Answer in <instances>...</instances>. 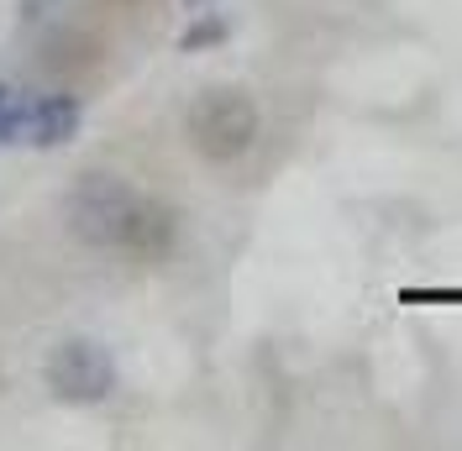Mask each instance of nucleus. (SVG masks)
<instances>
[{"label": "nucleus", "instance_id": "f257e3e1", "mask_svg": "<svg viewBox=\"0 0 462 451\" xmlns=\"http://www.w3.org/2000/svg\"><path fill=\"white\" fill-rule=\"evenodd\" d=\"M63 216L69 231L111 257H132V262H163L179 247V210L169 199L137 189L132 179L106 169H89L74 179V189L63 195Z\"/></svg>", "mask_w": 462, "mask_h": 451}, {"label": "nucleus", "instance_id": "f03ea898", "mask_svg": "<svg viewBox=\"0 0 462 451\" xmlns=\"http://www.w3.org/2000/svg\"><path fill=\"white\" fill-rule=\"evenodd\" d=\"M258 137H263V111L242 85H210L184 111V142L210 169L242 163L258 147Z\"/></svg>", "mask_w": 462, "mask_h": 451}, {"label": "nucleus", "instance_id": "7ed1b4c3", "mask_svg": "<svg viewBox=\"0 0 462 451\" xmlns=\"http://www.w3.org/2000/svg\"><path fill=\"white\" fill-rule=\"evenodd\" d=\"M42 383H48L53 399H63V404H100V399H111V389H116V363L100 341L63 336L53 352H48V363H42Z\"/></svg>", "mask_w": 462, "mask_h": 451}, {"label": "nucleus", "instance_id": "20e7f679", "mask_svg": "<svg viewBox=\"0 0 462 451\" xmlns=\"http://www.w3.org/2000/svg\"><path fill=\"white\" fill-rule=\"evenodd\" d=\"M79 121H85L79 95H42L22 115V142H32V147H63L79 132Z\"/></svg>", "mask_w": 462, "mask_h": 451}, {"label": "nucleus", "instance_id": "39448f33", "mask_svg": "<svg viewBox=\"0 0 462 451\" xmlns=\"http://www.w3.org/2000/svg\"><path fill=\"white\" fill-rule=\"evenodd\" d=\"M22 115H27V100L11 85H0V142L22 137Z\"/></svg>", "mask_w": 462, "mask_h": 451}, {"label": "nucleus", "instance_id": "423d86ee", "mask_svg": "<svg viewBox=\"0 0 462 451\" xmlns=\"http://www.w3.org/2000/svg\"><path fill=\"white\" fill-rule=\"evenodd\" d=\"M221 37H226V22H195V27L179 37V48H184V53H200L210 42H221Z\"/></svg>", "mask_w": 462, "mask_h": 451}, {"label": "nucleus", "instance_id": "0eeeda50", "mask_svg": "<svg viewBox=\"0 0 462 451\" xmlns=\"http://www.w3.org/2000/svg\"><path fill=\"white\" fill-rule=\"evenodd\" d=\"M106 5H143V0H106Z\"/></svg>", "mask_w": 462, "mask_h": 451}, {"label": "nucleus", "instance_id": "6e6552de", "mask_svg": "<svg viewBox=\"0 0 462 451\" xmlns=\"http://www.w3.org/2000/svg\"><path fill=\"white\" fill-rule=\"evenodd\" d=\"M184 5H195V11H200V5H210V0H184Z\"/></svg>", "mask_w": 462, "mask_h": 451}]
</instances>
